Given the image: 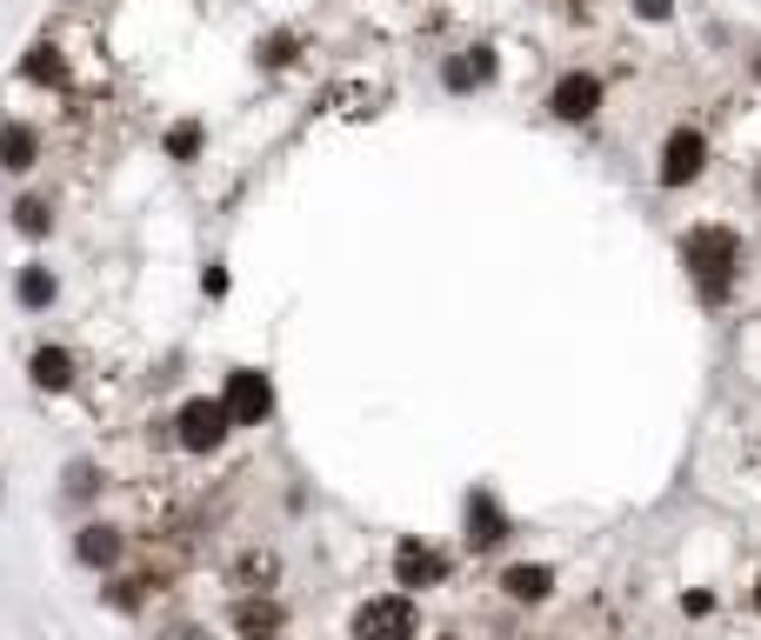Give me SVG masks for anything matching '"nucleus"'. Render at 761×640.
<instances>
[{
    "label": "nucleus",
    "instance_id": "obj_19",
    "mask_svg": "<svg viewBox=\"0 0 761 640\" xmlns=\"http://www.w3.org/2000/svg\"><path fill=\"white\" fill-rule=\"evenodd\" d=\"M201 140H207V134H201V120H174V127H167V160H194V154H201Z\"/></svg>",
    "mask_w": 761,
    "mask_h": 640
},
{
    "label": "nucleus",
    "instance_id": "obj_14",
    "mask_svg": "<svg viewBox=\"0 0 761 640\" xmlns=\"http://www.w3.org/2000/svg\"><path fill=\"white\" fill-rule=\"evenodd\" d=\"M20 73H27V80H40V87H67V60H60V47H53L47 33L20 53Z\"/></svg>",
    "mask_w": 761,
    "mask_h": 640
},
{
    "label": "nucleus",
    "instance_id": "obj_3",
    "mask_svg": "<svg viewBox=\"0 0 761 640\" xmlns=\"http://www.w3.org/2000/svg\"><path fill=\"white\" fill-rule=\"evenodd\" d=\"M702 167H709V134H702V127H675V134L662 140L655 180H662V187H695Z\"/></svg>",
    "mask_w": 761,
    "mask_h": 640
},
{
    "label": "nucleus",
    "instance_id": "obj_10",
    "mask_svg": "<svg viewBox=\"0 0 761 640\" xmlns=\"http://www.w3.org/2000/svg\"><path fill=\"white\" fill-rule=\"evenodd\" d=\"M281 628H287V608L274 594H241L234 601V634L241 640H281Z\"/></svg>",
    "mask_w": 761,
    "mask_h": 640
},
{
    "label": "nucleus",
    "instance_id": "obj_26",
    "mask_svg": "<svg viewBox=\"0 0 761 640\" xmlns=\"http://www.w3.org/2000/svg\"><path fill=\"white\" fill-rule=\"evenodd\" d=\"M755 194H761V167H755Z\"/></svg>",
    "mask_w": 761,
    "mask_h": 640
},
{
    "label": "nucleus",
    "instance_id": "obj_8",
    "mask_svg": "<svg viewBox=\"0 0 761 640\" xmlns=\"http://www.w3.org/2000/svg\"><path fill=\"white\" fill-rule=\"evenodd\" d=\"M501 541H508V514H501V501L488 488H475L468 494V548L475 554H495Z\"/></svg>",
    "mask_w": 761,
    "mask_h": 640
},
{
    "label": "nucleus",
    "instance_id": "obj_2",
    "mask_svg": "<svg viewBox=\"0 0 761 640\" xmlns=\"http://www.w3.org/2000/svg\"><path fill=\"white\" fill-rule=\"evenodd\" d=\"M602 100H608V87H602V73H588V67H568V73L548 87V114H555V120H568V127L595 120V114H602Z\"/></svg>",
    "mask_w": 761,
    "mask_h": 640
},
{
    "label": "nucleus",
    "instance_id": "obj_15",
    "mask_svg": "<svg viewBox=\"0 0 761 640\" xmlns=\"http://www.w3.org/2000/svg\"><path fill=\"white\" fill-rule=\"evenodd\" d=\"M501 594H508V601H548V594H555V568L521 561V568H508V574H501Z\"/></svg>",
    "mask_w": 761,
    "mask_h": 640
},
{
    "label": "nucleus",
    "instance_id": "obj_11",
    "mask_svg": "<svg viewBox=\"0 0 761 640\" xmlns=\"http://www.w3.org/2000/svg\"><path fill=\"white\" fill-rule=\"evenodd\" d=\"M227 581L247 588V594H267V588L281 581V554H274V548H247V554L227 568Z\"/></svg>",
    "mask_w": 761,
    "mask_h": 640
},
{
    "label": "nucleus",
    "instance_id": "obj_4",
    "mask_svg": "<svg viewBox=\"0 0 761 640\" xmlns=\"http://www.w3.org/2000/svg\"><path fill=\"white\" fill-rule=\"evenodd\" d=\"M227 427H234L227 401H207V394H194V401L174 414V434H181V447H187V454H214V447L227 441Z\"/></svg>",
    "mask_w": 761,
    "mask_h": 640
},
{
    "label": "nucleus",
    "instance_id": "obj_18",
    "mask_svg": "<svg viewBox=\"0 0 761 640\" xmlns=\"http://www.w3.org/2000/svg\"><path fill=\"white\" fill-rule=\"evenodd\" d=\"M13 227H20L27 240H47V234H53V207H47V194H20V200H13Z\"/></svg>",
    "mask_w": 761,
    "mask_h": 640
},
{
    "label": "nucleus",
    "instance_id": "obj_17",
    "mask_svg": "<svg viewBox=\"0 0 761 640\" xmlns=\"http://www.w3.org/2000/svg\"><path fill=\"white\" fill-rule=\"evenodd\" d=\"M74 554H80L87 568H114V561H120V534L94 521V528H80V541H74Z\"/></svg>",
    "mask_w": 761,
    "mask_h": 640
},
{
    "label": "nucleus",
    "instance_id": "obj_24",
    "mask_svg": "<svg viewBox=\"0 0 761 640\" xmlns=\"http://www.w3.org/2000/svg\"><path fill=\"white\" fill-rule=\"evenodd\" d=\"M749 67H755V80H761V47H755V60H749Z\"/></svg>",
    "mask_w": 761,
    "mask_h": 640
},
{
    "label": "nucleus",
    "instance_id": "obj_16",
    "mask_svg": "<svg viewBox=\"0 0 761 640\" xmlns=\"http://www.w3.org/2000/svg\"><path fill=\"white\" fill-rule=\"evenodd\" d=\"M53 294H60V280H53L47 267H20V274H13V301H20L27 314H40V307H53Z\"/></svg>",
    "mask_w": 761,
    "mask_h": 640
},
{
    "label": "nucleus",
    "instance_id": "obj_21",
    "mask_svg": "<svg viewBox=\"0 0 761 640\" xmlns=\"http://www.w3.org/2000/svg\"><path fill=\"white\" fill-rule=\"evenodd\" d=\"M94 488H100V474H94V461H74V467H67V494H74V501H87Z\"/></svg>",
    "mask_w": 761,
    "mask_h": 640
},
{
    "label": "nucleus",
    "instance_id": "obj_1",
    "mask_svg": "<svg viewBox=\"0 0 761 640\" xmlns=\"http://www.w3.org/2000/svg\"><path fill=\"white\" fill-rule=\"evenodd\" d=\"M682 267L695 274L702 301L722 307V301L735 294V274H742V234H735L729 220H702V227H689V234H682Z\"/></svg>",
    "mask_w": 761,
    "mask_h": 640
},
{
    "label": "nucleus",
    "instance_id": "obj_12",
    "mask_svg": "<svg viewBox=\"0 0 761 640\" xmlns=\"http://www.w3.org/2000/svg\"><path fill=\"white\" fill-rule=\"evenodd\" d=\"M27 374H33L40 394H67V387H74V354H67V347H33Z\"/></svg>",
    "mask_w": 761,
    "mask_h": 640
},
{
    "label": "nucleus",
    "instance_id": "obj_25",
    "mask_svg": "<svg viewBox=\"0 0 761 640\" xmlns=\"http://www.w3.org/2000/svg\"><path fill=\"white\" fill-rule=\"evenodd\" d=\"M755 608H761V574H755Z\"/></svg>",
    "mask_w": 761,
    "mask_h": 640
},
{
    "label": "nucleus",
    "instance_id": "obj_27",
    "mask_svg": "<svg viewBox=\"0 0 761 640\" xmlns=\"http://www.w3.org/2000/svg\"><path fill=\"white\" fill-rule=\"evenodd\" d=\"M441 640H455V634H441Z\"/></svg>",
    "mask_w": 761,
    "mask_h": 640
},
{
    "label": "nucleus",
    "instance_id": "obj_13",
    "mask_svg": "<svg viewBox=\"0 0 761 640\" xmlns=\"http://www.w3.org/2000/svg\"><path fill=\"white\" fill-rule=\"evenodd\" d=\"M33 160H40V134H33L27 120H7V127H0V167H7V174H27Z\"/></svg>",
    "mask_w": 761,
    "mask_h": 640
},
{
    "label": "nucleus",
    "instance_id": "obj_23",
    "mask_svg": "<svg viewBox=\"0 0 761 640\" xmlns=\"http://www.w3.org/2000/svg\"><path fill=\"white\" fill-rule=\"evenodd\" d=\"M160 640H207V628H167Z\"/></svg>",
    "mask_w": 761,
    "mask_h": 640
},
{
    "label": "nucleus",
    "instance_id": "obj_7",
    "mask_svg": "<svg viewBox=\"0 0 761 640\" xmlns=\"http://www.w3.org/2000/svg\"><path fill=\"white\" fill-rule=\"evenodd\" d=\"M495 67H501V60H495V47H481V40H475V47H461V53H448V60H441V87H448V93H475V87H488V80H495Z\"/></svg>",
    "mask_w": 761,
    "mask_h": 640
},
{
    "label": "nucleus",
    "instance_id": "obj_9",
    "mask_svg": "<svg viewBox=\"0 0 761 640\" xmlns=\"http://www.w3.org/2000/svg\"><path fill=\"white\" fill-rule=\"evenodd\" d=\"M394 581L401 588H441L448 581V554H435L428 541H401L394 548Z\"/></svg>",
    "mask_w": 761,
    "mask_h": 640
},
{
    "label": "nucleus",
    "instance_id": "obj_6",
    "mask_svg": "<svg viewBox=\"0 0 761 640\" xmlns=\"http://www.w3.org/2000/svg\"><path fill=\"white\" fill-rule=\"evenodd\" d=\"M227 414H234V427H261L267 414H274V381L267 374H254V367H234L227 374Z\"/></svg>",
    "mask_w": 761,
    "mask_h": 640
},
{
    "label": "nucleus",
    "instance_id": "obj_22",
    "mask_svg": "<svg viewBox=\"0 0 761 640\" xmlns=\"http://www.w3.org/2000/svg\"><path fill=\"white\" fill-rule=\"evenodd\" d=\"M635 13H642V20H669V13H675V0H635Z\"/></svg>",
    "mask_w": 761,
    "mask_h": 640
},
{
    "label": "nucleus",
    "instance_id": "obj_5",
    "mask_svg": "<svg viewBox=\"0 0 761 640\" xmlns=\"http://www.w3.org/2000/svg\"><path fill=\"white\" fill-rule=\"evenodd\" d=\"M414 628H421V614L408 594H381L354 614V640H414Z\"/></svg>",
    "mask_w": 761,
    "mask_h": 640
},
{
    "label": "nucleus",
    "instance_id": "obj_20",
    "mask_svg": "<svg viewBox=\"0 0 761 640\" xmlns=\"http://www.w3.org/2000/svg\"><path fill=\"white\" fill-rule=\"evenodd\" d=\"M294 53H301V33H287V27H281V33H267V40H261V67H287V60H294Z\"/></svg>",
    "mask_w": 761,
    "mask_h": 640
}]
</instances>
